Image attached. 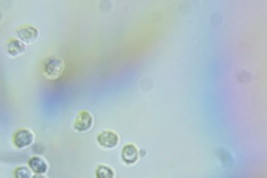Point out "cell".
Instances as JSON below:
<instances>
[{
    "label": "cell",
    "instance_id": "2",
    "mask_svg": "<svg viewBox=\"0 0 267 178\" xmlns=\"http://www.w3.org/2000/svg\"><path fill=\"white\" fill-rule=\"evenodd\" d=\"M15 36L18 40H21L24 44H30V43H34L40 33L36 27L30 25V24H24V25H19L16 30H15Z\"/></svg>",
    "mask_w": 267,
    "mask_h": 178
},
{
    "label": "cell",
    "instance_id": "3",
    "mask_svg": "<svg viewBox=\"0 0 267 178\" xmlns=\"http://www.w3.org/2000/svg\"><path fill=\"white\" fill-rule=\"evenodd\" d=\"M12 141H13V145L16 148H25V147H30L34 142V134L28 128H21V129L15 131V134L12 136Z\"/></svg>",
    "mask_w": 267,
    "mask_h": 178
},
{
    "label": "cell",
    "instance_id": "5",
    "mask_svg": "<svg viewBox=\"0 0 267 178\" xmlns=\"http://www.w3.org/2000/svg\"><path fill=\"white\" fill-rule=\"evenodd\" d=\"M96 142L99 147L105 150H111L119 145V136L113 131H101L96 136Z\"/></svg>",
    "mask_w": 267,
    "mask_h": 178
},
{
    "label": "cell",
    "instance_id": "6",
    "mask_svg": "<svg viewBox=\"0 0 267 178\" xmlns=\"http://www.w3.org/2000/svg\"><path fill=\"white\" fill-rule=\"evenodd\" d=\"M138 157H139V151H138V148H136L134 144H126V145L123 147V150H122V159H123V162H125L126 165H134V163H136Z\"/></svg>",
    "mask_w": 267,
    "mask_h": 178
},
{
    "label": "cell",
    "instance_id": "8",
    "mask_svg": "<svg viewBox=\"0 0 267 178\" xmlns=\"http://www.w3.org/2000/svg\"><path fill=\"white\" fill-rule=\"evenodd\" d=\"M6 50L10 56H19L25 52V44L18 39H9L6 42Z\"/></svg>",
    "mask_w": 267,
    "mask_h": 178
},
{
    "label": "cell",
    "instance_id": "4",
    "mask_svg": "<svg viewBox=\"0 0 267 178\" xmlns=\"http://www.w3.org/2000/svg\"><path fill=\"white\" fill-rule=\"evenodd\" d=\"M93 126V116L89 113V111H79L76 119H74V123H73V128L74 131L77 132H89Z\"/></svg>",
    "mask_w": 267,
    "mask_h": 178
},
{
    "label": "cell",
    "instance_id": "7",
    "mask_svg": "<svg viewBox=\"0 0 267 178\" xmlns=\"http://www.w3.org/2000/svg\"><path fill=\"white\" fill-rule=\"evenodd\" d=\"M28 166H30V169H31L33 172H36V174H43V175H44V172H46L47 168H49L47 160H46L44 157H42V156H33V157L28 160Z\"/></svg>",
    "mask_w": 267,
    "mask_h": 178
},
{
    "label": "cell",
    "instance_id": "11",
    "mask_svg": "<svg viewBox=\"0 0 267 178\" xmlns=\"http://www.w3.org/2000/svg\"><path fill=\"white\" fill-rule=\"evenodd\" d=\"M33 178H46V177H44L43 174H36V175H34Z\"/></svg>",
    "mask_w": 267,
    "mask_h": 178
},
{
    "label": "cell",
    "instance_id": "9",
    "mask_svg": "<svg viewBox=\"0 0 267 178\" xmlns=\"http://www.w3.org/2000/svg\"><path fill=\"white\" fill-rule=\"evenodd\" d=\"M95 178H114V171L110 166L99 163L95 169Z\"/></svg>",
    "mask_w": 267,
    "mask_h": 178
},
{
    "label": "cell",
    "instance_id": "10",
    "mask_svg": "<svg viewBox=\"0 0 267 178\" xmlns=\"http://www.w3.org/2000/svg\"><path fill=\"white\" fill-rule=\"evenodd\" d=\"M15 178H33L30 166H18L13 172Z\"/></svg>",
    "mask_w": 267,
    "mask_h": 178
},
{
    "label": "cell",
    "instance_id": "1",
    "mask_svg": "<svg viewBox=\"0 0 267 178\" xmlns=\"http://www.w3.org/2000/svg\"><path fill=\"white\" fill-rule=\"evenodd\" d=\"M64 68H65L64 61L59 56H55V55L47 56L43 61V65H42V70H43L44 76L47 79H50V80L59 79L62 76V73H64Z\"/></svg>",
    "mask_w": 267,
    "mask_h": 178
}]
</instances>
